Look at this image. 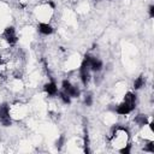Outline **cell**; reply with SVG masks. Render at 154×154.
<instances>
[{"label":"cell","mask_w":154,"mask_h":154,"mask_svg":"<svg viewBox=\"0 0 154 154\" xmlns=\"http://www.w3.org/2000/svg\"><path fill=\"white\" fill-rule=\"evenodd\" d=\"M0 123L4 126L12 125V118H11V114H10V106L6 102L0 105Z\"/></svg>","instance_id":"obj_1"},{"label":"cell","mask_w":154,"mask_h":154,"mask_svg":"<svg viewBox=\"0 0 154 154\" xmlns=\"http://www.w3.org/2000/svg\"><path fill=\"white\" fill-rule=\"evenodd\" d=\"M2 36L6 40V42L10 45V46H14L18 41V37H17V34H16V29L13 26H6L4 32H2Z\"/></svg>","instance_id":"obj_2"},{"label":"cell","mask_w":154,"mask_h":154,"mask_svg":"<svg viewBox=\"0 0 154 154\" xmlns=\"http://www.w3.org/2000/svg\"><path fill=\"white\" fill-rule=\"evenodd\" d=\"M134 109H135V107H134V106H131V105H129L128 102H124V101H123L120 105H118V106H117L116 112H117L118 114H120V116H126V114L131 113Z\"/></svg>","instance_id":"obj_3"},{"label":"cell","mask_w":154,"mask_h":154,"mask_svg":"<svg viewBox=\"0 0 154 154\" xmlns=\"http://www.w3.org/2000/svg\"><path fill=\"white\" fill-rule=\"evenodd\" d=\"M37 30H38V32L42 34V35H51V34L54 32L53 26H52L51 24H48V23H45V22L38 23V25H37Z\"/></svg>","instance_id":"obj_4"},{"label":"cell","mask_w":154,"mask_h":154,"mask_svg":"<svg viewBox=\"0 0 154 154\" xmlns=\"http://www.w3.org/2000/svg\"><path fill=\"white\" fill-rule=\"evenodd\" d=\"M43 90H45L49 96H54V95L58 94V87H57V84H55L54 81H51V82L46 83V84L43 85Z\"/></svg>","instance_id":"obj_5"},{"label":"cell","mask_w":154,"mask_h":154,"mask_svg":"<svg viewBox=\"0 0 154 154\" xmlns=\"http://www.w3.org/2000/svg\"><path fill=\"white\" fill-rule=\"evenodd\" d=\"M102 61L100 60V59H97V58H94V57H91V59H90V64H89V69H90V71H93V72H100L101 70H102Z\"/></svg>","instance_id":"obj_6"},{"label":"cell","mask_w":154,"mask_h":154,"mask_svg":"<svg viewBox=\"0 0 154 154\" xmlns=\"http://www.w3.org/2000/svg\"><path fill=\"white\" fill-rule=\"evenodd\" d=\"M90 69L89 67H85V66H81L79 67V75H81V81L84 85H87L90 81V73H89Z\"/></svg>","instance_id":"obj_7"},{"label":"cell","mask_w":154,"mask_h":154,"mask_svg":"<svg viewBox=\"0 0 154 154\" xmlns=\"http://www.w3.org/2000/svg\"><path fill=\"white\" fill-rule=\"evenodd\" d=\"M136 101H137V97H136V95H135L134 93L128 91V93L125 94V96H124V102H128L129 105L136 107Z\"/></svg>","instance_id":"obj_8"},{"label":"cell","mask_w":154,"mask_h":154,"mask_svg":"<svg viewBox=\"0 0 154 154\" xmlns=\"http://www.w3.org/2000/svg\"><path fill=\"white\" fill-rule=\"evenodd\" d=\"M135 122L140 125V126H144V125H148V118L146 114H137L135 117Z\"/></svg>","instance_id":"obj_9"},{"label":"cell","mask_w":154,"mask_h":154,"mask_svg":"<svg viewBox=\"0 0 154 154\" xmlns=\"http://www.w3.org/2000/svg\"><path fill=\"white\" fill-rule=\"evenodd\" d=\"M144 83H146V78H144L143 76H138V77L134 81V89H135V90L141 89V88L144 85Z\"/></svg>","instance_id":"obj_10"},{"label":"cell","mask_w":154,"mask_h":154,"mask_svg":"<svg viewBox=\"0 0 154 154\" xmlns=\"http://www.w3.org/2000/svg\"><path fill=\"white\" fill-rule=\"evenodd\" d=\"M70 97H78L79 96V94H81V90L77 88V87H75V85H71L70 88H69V90L67 91H65Z\"/></svg>","instance_id":"obj_11"},{"label":"cell","mask_w":154,"mask_h":154,"mask_svg":"<svg viewBox=\"0 0 154 154\" xmlns=\"http://www.w3.org/2000/svg\"><path fill=\"white\" fill-rule=\"evenodd\" d=\"M83 144H84V152H85V153H89V135H88V129H87V128H84Z\"/></svg>","instance_id":"obj_12"},{"label":"cell","mask_w":154,"mask_h":154,"mask_svg":"<svg viewBox=\"0 0 154 154\" xmlns=\"http://www.w3.org/2000/svg\"><path fill=\"white\" fill-rule=\"evenodd\" d=\"M59 94V97H60V100L64 102V103H66V105H69V103H71V97L63 90V91H60V93H58Z\"/></svg>","instance_id":"obj_13"},{"label":"cell","mask_w":154,"mask_h":154,"mask_svg":"<svg viewBox=\"0 0 154 154\" xmlns=\"http://www.w3.org/2000/svg\"><path fill=\"white\" fill-rule=\"evenodd\" d=\"M64 142H65V137H64V135H61L58 140H57V142H55V146H57V148L60 150L61 149V147L64 146Z\"/></svg>","instance_id":"obj_14"},{"label":"cell","mask_w":154,"mask_h":154,"mask_svg":"<svg viewBox=\"0 0 154 154\" xmlns=\"http://www.w3.org/2000/svg\"><path fill=\"white\" fill-rule=\"evenodd\" d=\"M130 149H131V144L126 143L123 148L119 149V153H122V154H129V153H130Z\"/></svg>","instance_id":"obj_15"},{"label":"cell","mask_w":154,"mask_h":154,"mask_svg":"<svg viewBox=\"0 0 154 154\" xmlns=\"http://www.w3.org/2000/svg\"><path fill=\"white\" fill-rule=\"evenodd\" d=\"M143 149H144V152L154 153V143H153V142L150 141V142H149L148 144H146V146H144V148H143Z\"/></svg>","instance_id":"obj_16"},{"label":"cell","mask_w":154,"mask_h":154,"mask_svg":"<svg viewBox=\"0 0 154 154\" xmlns=\"http://www.w3.org/2000/svg\"><path fill=\"white\" fill-rule=\"evenodd\" d=\"M84 103H85L87 106H91V103H93V96H91V95H87V96L84 97Z\"/></svg>","instance_id":"obj_17"},{"label":"cell","mask_w":154,"mask_h":154,"mask_svg":"<svg viewBox=\"0 0 154 154\" xmlns=\"http://www.w3.org/2000/svg\"><path fill=\"white\" fill-rule=\"evenodd\" d=\"M148 12H149V17H150V18H154V5H150V6H149Z\"/></svg>","instance_id":"obj_18"},{"label":"cell","mask_w":154,"mask_h":154,"mask_svg":"<svg viewBox=\"0 0 154 154\" xmlns=\"http://www.w3.org/2000/svg\"><path fill=\"white\" fill-rule=\"evenodd\" d=\"M0 64H1V58H0ZM0 76H1V73H0Z\"/></svg>","instance_id":"obj_19"}]
</instances>
